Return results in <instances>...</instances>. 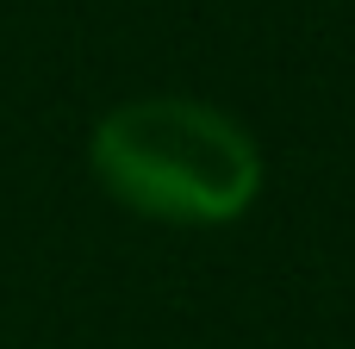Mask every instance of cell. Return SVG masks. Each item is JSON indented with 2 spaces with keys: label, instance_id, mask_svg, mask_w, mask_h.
<instances>
[{
  "label": "cell",
  "instance_id": "1",
  "mask_svg": "<svg viewBox=\"0 0 355 349\" xmlns=\"http://www.w3.org/2000/svg\"><path fill=\"white\" fill-rule=\"evenodd\" d=\"M94 181L137 219L156 225H237L262 194V150L256 137L187 94H150L112 106L87 137Z\"/></svg>",
  "mask_w": 355,
  "mask_h": 349
}]
</instances>
